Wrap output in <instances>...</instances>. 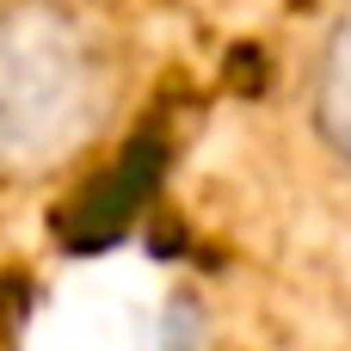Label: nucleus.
<instances>
[{
  "label": "nucleus",
  "instance_id": "nucleus-2",
  "mask_svg": "<svg viewBox=\"0 0 351 351\" xmlns=\"http://www.w3.org/2000/svg\"><path fill=\"white\" fill-rule=\"evenodd\" d=\"M308 117L321 148L351 173V0L339 19L327 25L321 49H315V74H308Z\"/></svg>",
  "mask_w": 351,
  "mask_h": 351
},
{
  "label": "nucleus",
  "instance_id": "nucleus-1",
  "mask_svg": "<svg viewBox=\"0 0 351 351\" xmlns=\"http://www.w3.org/2000/svg\"><path fill=\"white\" fill-rule=\"evenodd\" d=\"M130 74L99 0H0V191L74 173L123 117Z\"/></svg>",
  "mask_w": 351,
  "mask_h": 351
}]
</instances>
